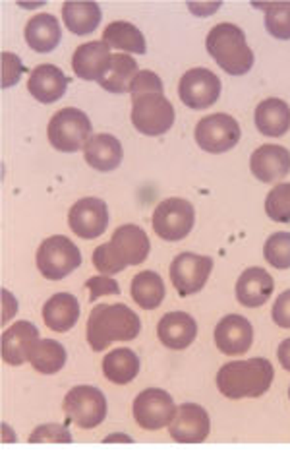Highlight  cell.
<instances>
[{
  "label": "cell",
  "instance_id": "cell-1",
  "mask_svg": "<svg viewBox=\"0 0 290 457\" xmlns=\"http://www.w3.org/2000/svg\"><path fill=\"white\" fill-rule=\"evenodd\" d=\"M151 243L142 227L137 225H120L116 228L109 243L95 248L93 253V266L101 276H116L128 266L144 264L149 256Z\"/></svg>",
  "mask_w": 290,
  "mask_h": 457
},
{
  "label": "cell",
  "instance_id": "cell-2",
  "mask_svg": "<svg viewBox=\"0 0 290 457\" xmlns=\"http://www.w3.org/2000/svg\"><path fill=\"white\" fill-rule=\"evenodd\" d=\"M142 331V320L130 306L122 303L97 304L87 318V343L89 347L101 353L114 341H132Z\"/></svg>",
  "mask_w": 290,
  "mask_h": 457
},
{
  "label": "cell",
  "instance_id": "cell-3",
  "mask_svg": "<svg viewBox=\"0 0 290 457\" xmlns=\"http://www.w3.org/2000/svg\"><path fill=\"white\" fill-rule=\"evenodd\" d=\"M273 378V364L267 359L255 357L223 364L217 372V387L228 399L260 397L269 390Z\"/></svg>",
  "mask_w": 290,
  "mask_h": 457
},
{
  "label": "cell",
  "instance_id": "cell-4",
  "mask_svg": "<svg viewBox=\"0 0 290 457\" xmlns=\"http://www.w3.org/2000/svg\"><path fill=\"white\" fill-rule=\"evenodd\" d=\"M207 53L230 76H244L252 71L253 53L246 43V33L235 24H219L207 33Z\"/></svg>",
  "mask_w": 290,
  "mask_h": 457
},
{
  "label": "cell",
  "instance_id": "cell-5",
  "mask_svg": "<svg viewBox=\"0 0 290 457\" xmlns=\"http://www.w3.org/2000/svg\"><path fill=\"white\" fill-rule=\"evenodd\" d=\"M91 132L93 127L89 117L76 107L58 111L51 119L49 129H46L51 145L62 154H76L79 150H86L87 142L93 138Z\"/></svg>",
  "mask_w": 290,
  "mask_h": 457
},
{
  "label": "cell",
  "instance_id": "cell-6",
  "mask_svg": "<svg viewBox=\"0 0 290 457\" xmlns=\"http://www.w3.org/2000/svg\"><path fill=\"white\" fill-rule=\"evenodd\" d=\"M35 260L45 279L61 281L81 266V253L68 237L54 235L39 245Z\"/></svg>",
  "mask_w": 290,
  "mask_h": 457
},
{
  "label": "cell",
  "instance_id": "cell-7",
  "mask_svg": "<svg viewBox=\"0 0 290 457\" xmlns=\"http://www.w3.org/2000/svg\"><path fill=\"white\" fill-rule=\"evenodd\" d=\"M132 124L144 136H162L174 124V107L162 94L132 97Z\"/></svg>",
  "mask_w": 290,
  "mask_h": 457
},
{
  "label": "cell",
  "instance_id": "cell-8",
  "mask_svg": "<svg viewBox=\"0 0 290 457\" xmlns=\"http://www.w3.org/2000/svg\"><path fill=\"white\" fill-rule=\"evenodd\" d=\"M64 413L76 427L91 430L107 417V397L95 386H76L64 397Z\"/></svg>",
  "mask_w": 290,
  "mask_h": 457
},
{
  "label": "cell",
  "instance_id": "cell-9",
  "mask_svg": "<svg viewBox=\"0 0 290 457\" xmlns=\"http://www.w3.org/2000/svg\"><path fill=\"white\" fill-rule=\"evenodd\" d=\"M195 210L188 200L167 198L153 212V231L167 243H178L192 233Z\"/></svg>",
  "mask_w": 290,
  "mask_h": 457
},
{
  "label": "cell",
  "instance_id": "cell-10",
  "mask_svg": "<svg viewBox=\"0 0 290 457\" xmlns=\"http://www.w3.org/2000/svg\"><path fill=\"white\" fill-rule=\"evenodd\" d=\"M195 142L207 154L230 152L240 142V124L227 112L209 114L197 122Z\"/></svg>",
  "mask_w": 290,
  "mask_h": 457
},
{
  "label": "cell",
  "instance_id": "cell-11",
  "mask_svg": "<svg viewBox=\"0 0 290 457\" xmlns=\"http://www.w3.org/2000/svg\"><path fill=\"white\" fill-rule=\"evenodd\" d=\"M177 411L172 395L161 387H147L134 399L132 407L134 419L144 430H161L170 427V422L177 417Z\"/></svg>",
  "mask_w": 290,
  "mask_h": 457
},
{
  "label": "cell",
  "instance_id": "cell-12",
  "mask_svg": "<svg viewBox=\"0 0 290 457\" xmlns=\"http://www.w3.org/2000/svg\"><path fill=\"white\" fill-rule=\"evenodd\" d=\"M213 271V258L194 253H182L172 260L170 281L180 296L200 293Z\"/></svg>",
  "mask_w": 290,
  "mask_h": 457
},
{
  "label": "cell",
  "instance_id": "cell-13",
  "mask_svg": "<svg viewBox=\"0 0 290 457\" xmlns=\"http://www.w3.org/2000/svg\"><path fill=\"white\" fill-rule=\"evenodd\" d=\"M178 96L184 105L194 111L209 109L219 101L220 79L207 68H192L180 79Z\"/></svg>",
  "mask_w": 290,
  "mask_h": 457
},
{
  "label": "cell",
  "instance_id": "cell-14",
  "mask_svg": "<svg viewBox=\"0 0 290 457\" xmlns=\"http://www.w3.org/2000/svg\"><path fill=\"white\" fill-rule=\"evenodd\" d=\"M68 225L74 231V235H78L79 238H86V241L101 237L109 227L107 204L99 198L78 200L72 208H70Z\"/></svg>",
  "mask_w": 290,
  "mask_h": 457
},
{
  "label": "cell",
  "instance_id": "cell-15",
  "mask_svg": "<svg viewBox=\"0 0 290 457\" xmlns=\"http://www.w3.org/2000/svg\"><path fill=\"white\" fill-rule=\"evenodd\" d=\"M170 438L182 444L205 442L211 432V419L209 413L197 403H184L178 407L177 417L169 427Z\"/></svg>",
  "mask_w": 290,
  "mask_h": 457
},
{
  "label": "cell",
  "instance_id": "cell-16",
  "mask_svg": "<svg viewBox=\"0 0 290 457\" xmlns=\"http://www.w3.org/2000/svg\"><path fill=\"white\" fill-rule=\"evenodd\" d=\"M253 343V328L240 314L225 316L215 328V345L223 355H244Z\"/></svg>",
  "mask_w": 290,
  "mask_h": 457
},
{
  "label": "cell",
  "instance_id": "cell-17",
  "mask_svg": "<svg viewBox=\"0 0 290 457\" xmlns=\"http://www.w3.org/2000/svg\"><path fill=\"white\" fill-rule=\"evenodd\" d=\"M111 47L104 41H89L79 45L72 56L74 74L87 82H101L111 64Z\"/></svg>",
  "mask_w": 290,
  "mask_h": 457
},
{
  "label": "cell",
  "instance_id": "cell-18",
  "mask_svg": "<svg viewBox=\"0 0 290 457\" xmlns=\"http://www.w3.org/2000/svg\"><path fill=\"white\" fill-rule=\"evenodd\" d=\"M39 341V329L28 320L14 322L3 334V359L10 367H20L29 361L31 349Z\"/></svg>",
  "mask_w": 290,
  "mask_h": 457
},
{
  "label": "cell",
  "instance_id": "cell-19",
  "mask_svg": "<svg viewBox=\"0 0 290 457\" xmlns=\"http://www.w3.org/2000/svg\"><path fill=\"white\" fill-rule=\"evenodd\" d=\"M250 169L261 182H277L290 173V152L283 145L265 144L250 157Z\"/></svg>",
  "mask_w": 290,
  "mask_h": 457
},
{
  "label": "cell",
  "instance_id": "cell-20",
  "mask_svg": "<svg viewBox=\"0 0 290 457\" xmlns=\"http://www.w3.org/2000/svg\"><path fill=\"white\" fill-rule=\"evenodd\" d=\"M157 336L167 349L182 351L194 343L197 336V322L188 312H169L159 320Z\"/></svg>",
  "mask_w": 290,
  "mask_h": 457
},
{
  "label": "cell",
  "instance_id": "cell-21",
  "mask_svg": "<svg viewBox=\"0 0 290 457\" xmlns=\"http://www.w3.org/2000/svg\"><path fill=\"white\" fill-rule=\"evenodd\" d=\"M275 281L263 268H248L236 281V299L242 306L258 308L271 299Z\"/></svg>",
  "mask_w": 290,
  "mask_h": 457
},
{
  "label": "cell",
  "instance_id": "cell-22",
  "mask_svg": "<svg viewBox=\"0 0 290 457\" xmlns=\"http://www.w3.org/2000/svg\"><path fill=\"white\" fill-rule=\"evenodd\" d=\"M66 87L68 78L54 64H39L28 79L29 94L45 105H51V103L61 99L66 94Z\"/></svg>",
  "mask_w": 290,
  "mask_h": 457
},
{
  "label": "cell",
  "instance_id": "cell-23",
  "mask_svg": "<svg viewBox=\"0 0 290 457\" xmlns=\"http://www.w3.org/2000/svg\"><path fill=\"white\" fill-rule=\"evenodd\" d=\"M84 157L89 167L101 170V173H109V170L120 167L124 150L119 138L111 134H97L87 142Z\"/></svg>",
  "mask_w": 290,
  "mask_h": 457
},
{
  "label": "cell",
  "instance_id": "cell-24",
  "mask_svg": "<svg viewBox=\"0 0 290 457\" xmlns=\"http://www.w3.org/2000/svg\"><path fill=\"white\" fill-rule=\"evenodd\" d=\"M255 129L269 138H281L290 130V107L288 103L277 97L261 101L255 107Z\"/></svg>",
  "mask_w": 290,
  "mask_h": 457
},
{
  "label": "cell",
  "instance_id": "cell-25",
  "mask_svg": "<svg viewBox=\"0 0 290 457\" xmlns=\"http://www.w3.org/2000/svg\"><path fill=\"white\" fill-rule=\"evenodd\" d=\"M79 318V303L74 295L56 293L43 306V320L49 329L64 334L70 331Z\"/></svg>",
  "mask_w": 290,
  "mask_h": 457
},
{
  "label": "cell",
  "instance_id": "cell-26",
  "mask_svg": "<svg viewBox=\"0 0 290 457\" xmlns=\"http://www.w3.org/2000/svg\"><path fill=\"white\" fill-rule=\"evenodd\" d=\"M62 39V29L53 14H39L28 21L26 43L35 53H53Z\"/></svg>",
  "mask_w": 290,
  "mask_h": 457
},
{
  "label": "cell",
  "instance_id": "cell-27",
  "mask_svg": "<svg viewBox=\"0 0 290 457\" xmlns=\"http://www.w3.org/2000/svg\"><path fill=\"white\" fill-rule=\"evenodd\" d=\"M130 295L136 301V304L142 306L144 311H155V308H159L167 296L165 281H162V278L157 271H151V270L139 271L132 279Z\"/></svg>",
  "mask_w": 290,
  "mask_h": 457
},
{
  "label": "cell",
  "instance_id": "cell-28",
  "mask_svg": "<svg viewBox=\"0 0 290 457\" xmlns=\"http://www.w3.org/2000/svg\"><path fill=\"white\" fill-rule=\"evenodd\" d=\"M139 74V68L130 54H112L107 72L101 78L99 86L109 94H128L132 87L134 78Z\"/></svg>",
  "mask_w": 290,
  "mask_h": 457
},
{
  "label": "cell",
  "instance_id": "cell-29",
  "mask_svg": "<svg viewBox=\"0 0 290 457\" xmlns=\"http://www.w3.org/2000/svg\"><path fill=\"white\" fill-rule=\"evenodd\" d=\"M62 20L74 36H89L101 24V8L97 3L70 0L62 4Z\"/></svg>",
  "mask_w": 290,
  "mask_h": 457
},
{
  "label": "cell",
  "instance_id": "cell-30",
  "mask_svg": "<svg viewBox=\"0 0 290 457\" xmlns=\"http://www.w3.org/2000/svg\"><path fill=\"white\" fill-rule=\"evenodd\" d=\"M103 374L112 384L126 386L139 374V357L132 349H112L103 359Z\"/></svg>",
  "mask_w": 290,
  "mask_h": 457
},
{
  "label": "cell",
  "instance_id": "cell-31",
  "mask_svg": "<svg viewBox=\"0 0 290 457\" xmlns=\"http://www.w3.org/2000/svg\"><path fill=\"white\" fill-rule=\"evenodd\" d=\"M103 41L112 49L126 51L130 54H145L147 45L144 33L128 21H112L103 33Z\"/></svg>",
  "mask_w": 290,
  "mask_h": 457
},
{
  "label": "cell",
  "instance_id": "cell-32",
  "mask_svg": "<svg viewBox=\"0 0 290 457\" xmlns=\"http://www.w3.org/2000/svg\"><path fill=\"white\" fill-rule=\"evenodd\" d=\"M29 362L41 374H56L66 364V349L54 339H39L31 349Z\"/></svg>",
  "mask_w": 290,
  "mask_h": 457
},
{
  "label": "cell",
  "instance_id": "cell-33",
  "mask_svg": "<svg viewBox=\"0 0 290 457\" xmlns=\"http://www.w3.org/2000/svg\"><path fill=\"white\" fill-rule=\"evenodd\" d=\"M265 29L275 39H290V3L265 4Z\"/></svg>",
  "mask_w": 290,
  "mask_h": 457
},
{
  "label": "cell",
  "instance_id": "cell-34",
  "mask_svg": "<svg viewBox=\"0 0 290 457\" xmlns=\"http://www.w3.org/2000/svg\"><path fill=\"white\" fill-rule=\"evenodd\" d=\"M263 256L267 264L273 266L275 270H288L290 268V233L278 231L273 233L265 241Z\"/></svg>",
  "mask_w": 290,
  "mask_h": 457
},
{
  "label": "cell",
  "instance_id": "cell-35",
  "mask_svg": "<svg viewBox=\"0 0 290 457\" xmlns=\"http://www.w3.org/2000/svg\"><path fill=\"white\" fill-rule=\"evenodd\" d=\"M265 213L277 223H290V182H281L267 194Z\"/></svg>",
  "mask_w": 290,
  "mask_h": 457
},
{
  "label": "cell",
  "instance_id": "cell-36",
  "mask_svg": "<svg viewBox=\"0 0 290 457\" xmlns=\"http://www.w3.org/2000/svg\"><path fill=\"white\" fill-rule=\"evenodd\" d=\"M162 79L151 71H139V74L134 78L130 94L134 96H142V94H162Z\"/></svg>",
  "mask_w": 290,
  "mask_h": 457
},
{
  "label": "cell",
  "instance_id": "cell-37",
  "mask_svg": "<svg viewBox=\"0 0 290 457\" xmlns=\"http://www.w3.org/2000/svg\"><path fill=\"white\" fill-rule=\"evenodd\" d=\"M29 442H72V434L62 425H41L29 434Z\"/></svg>",
  "mask_w": 290,
  "mask_h": 457
},
{
  "label": "cell",
  "instance_id": "cell-38",
  "mask_svg": "<svg viewBox=\"0 0 290 457\" xmlns=\"http://www.w3.org/2000/svg\"><path fill=\"white\" fill-rule=\"evenodd\" d=\"M26 72V68H23L20 56L14 53H3V87H14L21 74Z\"/></svg>",
  "mask_w": 290,
  "mask_h": 457
},
{
  "label": "cell",
  "instance_id": "cell-39",
  "mask_svg": "<svg viewBox=\"0 0 290 457\" xmlns=\"http://www.w3.org/2000/svg\"><path fill=\"white\" fill-rule=\"evenodd\" d=\"M89 291V301L95 303L103 295H120V285L109 276H95L86 281Z\"/></svg>",
  "mask_w": 290,
  "mask_h": 457
},
{
  "label": "cell",
  "instance_id": "cell-40",
  "mask_svg": "<svg viewBox=\"0 0 290 457\" xmlns=\"http://www.w3.org/2000/svg\"><path fill=\"white\" fill-rule=\"evenodd\" d=\"M271 316H273V322L278 328L290 329V289L277 296Z\"/></svg>",
  "mask_w": 290,
  "mask_h": 457
},
{
  "label": "cell",
  "instance_id": "cell-41",
  "mask_svg": "<svg viewBox=\"0 0 290 457\" xmlns=\"http://www.w3.org/2000/svg\"><path fill=\"white\" fill-rule=\"evenodd\" d=\"M18 312V301L10 291L3 289V324H8L10 318H14Z\"/></svg>",
  "mask_w": 290,
  "mask_h": 457
},
{
  "label": "cell",
  "instance_id": "cell-42",
  "mask_svg": "<svg viewBox=\"0 0 290 457\" xmlns=\"http://www.w3.org/2000/svg\"><path fill=\"white\" fill-rule=\"evenodd\" d=\"M277 357H278V362L283 364V369L290 372V337L285 339V341L281 343V345H278Z\"/></svg>",
  "mask_w": 290,
  "mask_h": 457
},
{
  "label": "cell",
  "instance_id": "cell-43",
  "mask_svg": "<svg viewBox=\"0 0 290 457\" xmlns=\"http://www.w3.org/2000/svg\"><path fill=\"white\" fill-rule=\"evenodd\" d=\"M103 442H134L130 436H128V434H120V432H114V434H111V436H107L104 438Z\"/></svg>",
  "mask_w": 290,
  "mask_h": 457
},
{
  "label": "cell",
  "instance_id": "cell-44",
  "mask_svg": "<svg viewBox=\"0 0 290 457\" xmlns=\"http://www.w3.org/2000/svg\"><path fill=\"white\" fill-rule=\"evenodd\" d=\"M3 442H18V438H16V434L14 432H10V427L8 425H3Z\"/></svg>",
  "mask_w": 290,
  "mask_h": 457
},
{
  "label": "cell",
  "instance_id": "cell-45",
  "mask_svg": "<svg viewBox=\"0 0 290 457\" xmlns=\"http://www.w3.org/2000/svg\"><path fill=\"white\" fill-rule=\"evenodd\" d=\"M288 397H290V387H288Z\"/></svg>",
  "mask_w": 290,
  "mask_h": 457
}]
</instances>
